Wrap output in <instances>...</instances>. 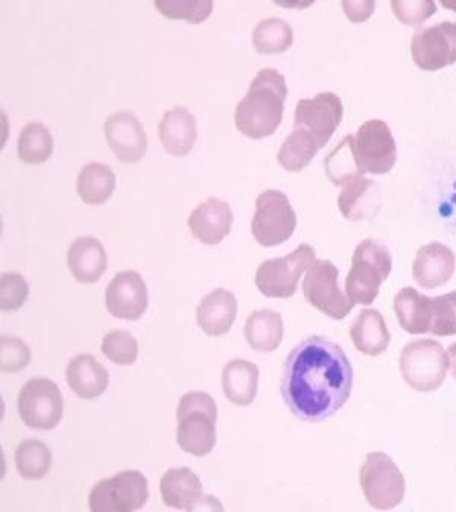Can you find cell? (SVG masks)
Returning a JSON list of instances; mask_svg holds the SVG:
<instances>
[{
	"label": "cell",
	"mask_w": 456,
	"mask_h": 512,
	"mask_svg": "<svg viewBox=\"0 0 456 512\" xmlns=\"http://www.w3.org/2000/svg\"><path fill=\"white\" fill-rule=\"evenodd\" d=\"M352 388L349 358L330 339H304L286 359L282 396L289 411L300 420L320 423L332 417L346 405Z\"/></svg>",
	"instance_id": "6da1fadb"
},
{
	"label": "cell",
	"mask_w": 456,
	"mask_h": 512,
	"mask_svg": "<svg viewBox=\"0 0 456 512\" xmlns=\"http://www.w3.org/2000/svg\"><path fill=\"white\" fill-rule=\"evenodd\" d=\"M288 86L276 69H262L235 111V125L250 139L273 136L282 124Z\"/></svg>",
	"instance_id": "7a4b0ae2"
},
{
	"label": "cell",
	"mask_w": 456,
	"mask_h": 512,
	"mask_svg": "<svg viewBox=\"0 0 456 512\" xmlns=\"http://www.w3.org/2000/svg\"><path fill=\"white\" fill-rule=\"evenodd\" d=\"M177 443L183 452L203 458L216 444L218 408L206 392H187L177 409Z\"/></svg>",
	"instance_id": "3957f363"
},
{
	"label": "cell",
	"mask_w": 456,
	"mask_h": 512,
	"mask_svg": "<svg viewBox=\"0 0 456 512\" xmlns=\"http://www.w3.org/2000/svg\"><path fill=\"white\" fill-rule=\"evenodd\" d=\"M393 269L390 250L382 242L365 239L353 253L352 269L346 280V294L353 304L370 306L379 294L380 285Z\"/></svg>",
	"instance_id": "277c9868"
},
{
	"label": "cell",
	"mask_w": 456,
	"mask_h": 512,
	"mask_svg": "<svg viewBox=\"0 0 456 512\" xmlns=\"http://www.w3.org/2000/svg\"><path fill=\"white\" fill-rule=\"evenodd\" d=\"M449 370V356L440 342L432 339L412 341L403 348L400 371L403 379L418 392L440 388Z\"/></svg>",
	"instance_id": "5b68a950"
},
{
	"label": "cell",
	"mask_w": 456,
	"mask_h": 512,
	"mask_svg": "<svg viewBox=\"0 0 456 512\" xmlns=\"http://www.w3.org/2000/svg\"><path fill=\"white\" fill-rule=\"evenodd\" d=\"M297 228V215L288 196L280 190H265L256 200L251 231L257 244L277 247L289 241Z\"/></svg>",
	"instance_id": "8992f818"
},
{
	"label": "cell",
	"mask_w": 456,
	"mask_h": 512,
	"mask_svg": "<svg viewBox=\"0 0 456 512\" xmlns=\"http://www.w3.org/2000/svg\"><path fill=\"white\" fill-rule=\"evenodd\" d=\"M317 254L308 244L279 259L265 260L256 272V286L268 298H289L297 292L301 275L315 262Z\"/></svg>",
	"instance_id": "52a82bcc"
},
{
	"label": "cell",
	"mask_w": 456,
	"mask_h": 512,
	"mask_svg": "<svg viewBox=\"0 0 456 512\" xmlns=\"http://www.w3.org/2000/svg\"><path fill=\"white\" fill-rule=\"evenodd\" d=\"M353 155L359 174L385 175L396 166L397 145L387 122L371 119L353 137Z\"/></svg>",
	"instance_id": "ba28073f"
},
{
	"label": "cell",
	"mask_w": 456,
	"mask_h": 512,
	"mask_svg": "<svg viewBox=\"0 0 456 512\" xmlns=\"http://www.w3.org/2000/svg\"><path fill=\"white\" fill-rule=\"evenodd\" d=\"M149 499L145 476L136 470L122 471L98 482L89 494L92 512H133L142 509Z\"/></svg>",
	"instance_id": "9c48e42d"
},
{
	"label": "cell",
	"mask_w": 456,
	"mask_h": 512,
	"mask_svg": "<svg viewBox=\"0 0 456 512\" xmlns=\"http://www.w3.org/2000/svg\"><path fill=\"white\" fill-rule=\"evenodd\" d=\"M17 411L26 426L52 430L64 414V400L57 383L46 377H34L20 389Z\"/></svg>",
	"instance_id": "30bf717a"
},
{
	"label": "cell",
	"mask_w": 456,
	"mask_h": 512,
	"mask_svg": "<svg viewBox=\"0 0 456 512\" xmlns=\"http://www.w3.org/2000/svg\"><path fill=\"white\" fill-rule=\"evenodd\" d=\"M362 491L373 508L393 509L405 497L406 484L393 459L385 453H370L361 468Z\"/></svg>",
	"instance_id": "8fae6325"
},
{
	"label": "cell",
	"mask_w": 456,
	"mask_h": 512,
	"mask_svg": "<svg viewBox=\"0 0 456 512\" xmlns=\"http://www.w3.org/2000/svg\"><path fill=\"white\" fill-rule=\"evenodd\" d=\"M339 271L329 260H317L306 271L303 294L306 301L332 320L341 321L355 304L342 294L338 285Z\"/></svg>",
	"instance_id": "7c38bea8"
},
{
	"label": "cell",
	"mask_w": 456,
	"mask_h": 512,
	"mask_svg": "<svg viewBox=\"0 0 456 512\" xmlns=\"http://www.w3.org/2000/svg\"><path fill=\"white\" fill-rule=\"evenodd\" d=\"M412 60L422 70H440L456 63V22H441L415 32Z\"/></svg>",
	"instance_id": "4fadbf2b"
},
{
	"label": "cell",
	"mask_w": 456,
	"mask_h": 512,
	"mask_svg": "<svg viewBox=\"0 0 456 512\" xmlns=\"http://www.w3.org/2000/svg\"><path fill=\"white\" fill-rule=\"evenodd\" d=\"M344 107L335 93L324 92L312 99H301L295 107L294 128L308 131L321 146L327 145L341 124Z\"/></svg>",
	"instance_id": "5bb4252c"
},
{
	"label": "cell",
	"mask_w": 456,
	"mask_h": 512,
	"mask_svg": "<svg viewBox=\"0 0 456 512\" xmlns=\"http://www.w3.org/2000/svg\"><path fill=\"white\" fill-rule=\"evenodd\" d=\"M148 286L136 271H122L114 275L105 291V307L119 320L137 321L148 309Z\"/></svg>",
	"instance_id": "9a60e30c"
},
{
	"label": "cell",
	"mask_w": 456,
	"mask_h": 512,
	"mask_svg": "<svg viewBox=\"0 0 456 512\" xmlns=\"http://www.w3.org/2000/svg\"><path fill=\"white\" fill-rule=\"evenodd\" d=\"M105 139L113 154L122 163H136L143 159L148 149L143 125L130 111H116L104 125Z\"/></svg>",
	"instance_id": "2e32d148"
},
{
	"label": "cell",
	"mask_w": 456,
	"mask_h": 512,
	"mask_svg": "<svg viewBox=\"0 0 456 512\" xmlns=\"http://www.w3.org/2000/svg\"><path fill=\"white\" fill-rule=\"evenodd\" d=\"M233 221L232 207L212 196L190 213L187 225L201 244L218 245L230 234Z\"/></svg>",
	"instance_id": "e0dca14e"
},
{
	"label": "cell",
	"mask_w": 456,
	"mask_h": 512,
	"mask_svg": "<svg viewBox=\"0 0 456 512\" xmlns=\"http://www.w3.org/2000/svg\"><path fill=\"white\" fill-rule=\"evenodd\" d=\"M163 503L180 511H197L212 497L203 496V484L194 471L186 467L171 468L160 479Z\"/></svg>",
	"instance_id": "ac0fdd59"
},
{
	"label": "cell",
	"mask_w": 456,
	"mask_h": 512,
	"mask_svg": "<svg viewBox=\"0 0 456 512\" xmlns=\"http://www.w3.org/2000/svg\"><path fill=\"white\" fill-rule=\"evenodd\" d=\"M456 257L450 248L440 242H432L418 250L412 265L415 282L425 289H437L453 277Z\"/></svg>",
	"instance_id": "d6986e66"
},
{
	"label": "cell",
	"mask_w": 456,
	"mask_h": 512,
	"mask_svg": "<svg viewBox=\"0 0 456 512\" xmlns=\"http://www.w3.org/2000/svg\"><path fill=\"white\" fill-rule=\"evenodd\" d=\"M236 317L238 300L228 289H215L197 307L198 326L209 336H222L230 332Z\"/></svg>",
	"instance_id": "ffe728a7"
},
{
	"label": "cell",
	"mask_w": 456,
	"mask_h": 512,
	"mask_svg": "<svg viewBox=\"0 0 456 512\" xmlns=\"http://www.w3.org/2000/svg\"><path fill=\"white\" fill-rule=\"evenodd\" d=\"M66 380L80 399L93 400L107 391L110 374L92 354H78L67 365Z\"/></svg>",
	"instance_id": "44dd1931"
},
{
	"label": "cell",
	"mask_w": 456,
	"mask_h": 512,
	"mask_svg": "<svg viewBox=\"0 0 456 512\" xmlns=\"http://www.w3.org/2000/svg\"><path fill=\"white\" fill-rule=\"evenodd\" d=\"M160 142L168 154L184 157L197 142V121L187 108L175 107L163 114L159 125Z\"/></svg>",
	"instance_id": "7402d4cb"
},
{
	"label": "cell",
	"mask_w": 456,
	"mask_h": 512,
	"mask_svg": "<svg viewBox=\"0 0 456 512\" xmlns=\"http://www.w3.org/2000/svg\"><path fill=\"white\" fill-rule=\"evenodd\" d=\"M67 265L76 282L96 283L107 271V251L98 239L90 236L76 239L67 253Z\"/></svg>",
	"instance_id": "603a6c76"
},
{
	"label": "cell",
	"mask_w": 456,
	"mask_h": 512,
	"mask_svg": "<svg viewBox=\"0 0 456 512\" xmlns=\"http://www.w3.org/2000/svg\"><path fill=\"white\" fill-rule=\"evenodd\" d=\"M259 368L253 362L235 359L222 370V391L233 405L250 406L259 388Z\"/></svg>",
	"instance_id": "cb8c5ba5"
},
{
	"label": "cell",
	"mask_w": 456,
	"mask_h": 512,
	"mask_svg": "<svg viewBox=\"0 0 456 512\" xmlns=\"http://www.w3.org/2000/svg\"><path fill=\"white\" fill-rule=\"evenodd\" d=\"M394 312L400 327L411 335L431 332L432 298L417 289L403 288L394 298Z\"/></svg>",
	"instance_id": "d4e9b609"
},
{
	"label": "cell",
	"mask_w": 456,
	"mask_h": 512,
	"mask_svg": "<svg viewBox=\"0 0 456 512\" xmlns=\"http://www.w3.org/2000/svg\"><path fill=\"white\" fill-rule=\"evenodd\" d=\"M350 338L356 350L367 356H379L391 342L387 323L376 309H364L359 313L350 329Z\"/></svg>",
	"instance_id": "484cf974"
},
{
	"label": "cell",
	"mask_w": 456,
	"mask_h": 512,
	"mask_svg": "<svg viewBox=\"0 0 456 512\" xmlns=\"http://www.w3.org/2000/svg\"><path fill=\"white\" fill-rule=\"evenodd\" d=\"M339 193L338 207L344 218L350 221H364L371 218V210H376L377 187L373 180H368L364 175L350 178L342 184Z\"/></svg>",
	"instance_id": "4316f807"
},
{
	"label": "cell",
	"mask_w": 456,
	"mask_h": 512,
	"mask_svg": "<svg viewBox=\"0 0 456 512\" xmlns=\"http://www.w3.org/2000/svg\"><path fill=\"white\" fill-rule=\"evenodd\" d=\"M245 339L259 353H273L280 347L285 335L282 315L270 309L256 310L247 318Z\"/></svg>",
	"instance_id": "83f0119b"
},
{
	"label": "cell",
	"mask_w": 456,
	"mask_h": 512,
	"mask_svg": "<svg viewBox=\"0 0 456 512\" xmlns=\"http://www.w3.org/2000/svg\"><path fill=\"white\" fill-rule=\"evenodd\" d=\"M116 190V175L110 166L93 162L81 169L76 178V193L89 206H101Z\"/></svg>",
	"instance_id": "f1b7e54d"
},
{
	"label": "cell",
	"mask_w": 456,
	"mask_h": 512,
	"mask_svg": "<svg viewBox=\"0 0 456 512\" xmlns=\"http://www.w3.org/2000/svg\"><path fill=\"white\" fill-rule=\"evenodd\" d=\"M323 146L308 131L294 128L280 146L277 160L279 165L288 172L303 171L314 160L315 155Z\"/></svg>",
	"instance_id": "f546056e"
},
{
	"label": "cell",
	"mask_w": 456,
	"mask_h": 512,
	"mask_svg": "<svg viewBox=\"0 0 456 512\" xmlns=\"http://www.w3.org/2000/svg\"><path fill=\"white\" fill-rule=\"evenodd\" d=\"M294 43V31L285 20L270 17L257 23L253 31V46L259 54L277 55L288 51Z\"/></svg>",
	"instance_id": "4dcf8cb0"
},
{
	"label": "cell",
	"mask_w": 456,
	"mask_h": 512,
	"mask_svg": "<svg viewBox=\"0 0 456 512\" xmlns=\"http://www.w3.org/2000/svg\"><path fill=\"white\" fill-rule=\"evenodd\" d=\"M52 152H54V139L45 125L32 122L23 128L17 142V155L23 163L40 165L48 162Z\"/></svg>",
	"instance_id": "1f68e13d"
},
{
	"label": "cell",
	"mask_w": 456,
	"mask_h": 512,
	"mask_svg": "<svg viewBox=\"0 0 456 512\" xmlns=\"http://www.w3.org/2000/svg\"><path fill=\"white\" fill-rule=\"evenodd\" d=\"M19 475L26 481H40L52 467V452L46 444L37 440H26L14 453Z\"/></svg>",
	"instance_id": "d6a6232c"
},
{
	"label": "cell",
	"mask_w": 456,
	"mask_h": 512,
	"mask_svg": "<svg viewBox=\"0 0 456 512\" xmlns=\"http://www.w3.org/2000/svg\"><path fill=\"white\" fill-rule=\"evenodd\" d=\"M353 134L344 137L339 145L327 155L326 174L336 186H342L350 178L358 177L359 171L353 155Z\"/></svg>",
	"instance_id": "836d02e7"
},
{
	"label": "cell",
	"mask_w": 456,
	"mask_h": 512,
	"mask_svg": "<svg viewBox=\"0 0 456 512\" xmlns=\"http://www.w3.org/2000/svg\"><path fill=\"white\" fill-rule=\"evenodd\" d=\"M105 358L119 367L133 365L139 356V342L127 330H111L101 342Z\"/></svg>",
	"instance_id": "e575fe53"
},
{
	"label": "cell",
	"mask_w": 456,
	"mask_h": 512,
	"mask_svg": "<svg viewBox=\"0 0 456 512\" xmlns=\"http://www.w3.org/2000/svg\"><path fill=\"white\" fill-rule=\"evenodd\" d=\"M154 7L166 19L186 20L192 25L204 22L209 19L213 11L212 0H204V2H172V0H156Z\"/></svg>",
	"instance_id": "d590c367"
},
{
	"label": "cell",
	"mask_w": 456,
	"mask_h": 512,
	"mask_svg": "<svg viewBox=\"0 0 456 512\" xmlns=\"http://www.w3.org/2000/svg\"><path fill=\"white\" fill-rule=\"evenodd\" d=\"M435 336L456 335V291L432 298L431 332Z\"/></svg>",
	"instance_id": "8d00e7d4"
},
{
	"label": "cell",
	"mask_w": 456,
	"mask_h": 512,
	"mask_svg": "<svg viewBox=\"0 0 456 512\" xmlns=\"http://www.w3.org/2000/svg\"><path fill=\"white\" fill-rule=\"evenodd\" d=\"M29 285L23 275L17 272H7L0 279V309L4 312H14L28 300Z\"/></svg>",
	"instance_id": "74e56055"
},
{
	"label": "cell",
	"mask_w": 456,
	"mask_h": 512,
	"mask_svg": "<svg viewBox=\"0 0 456 512\" xmlns=\"http://www.w3.org/2000/svg\"><path fill=\"white\" fill-rule=\"evenodd\" d=\"M31 362V350L22 339L4 336L0 339V370L4 373H19Z\"/></svg>",
	"instance_id": "f35d334b"
},
{
	"label": "cell",
	"mask_w": 456,
	"mask_h": 512,
	"mask_svg": "<svg viewBox=\"0 0 456 512\" xmlns=\"http://www.w3.org/2000/svg\"><path fill=\"white\" fill-rule=\"evenodd\" d=\"M391 8L400 22L415 28L437 11L434 2H391Z\"/></svg>",
	"instance_id": "ab89813d"
},
{
	"label": "cell",
	"mask_w": 456,
	"mask_h": 512,
	"mask_svg": "<svg viewBox=\"0 0 456 512\" xmlns=\"http://www.w3.org/2000/svg\"><path fill=\"white\" fill-rule=\"evenodd\" d=\"M342 8L352 22H364L373 14L376 5L373 2H342Z\"/></svg>",
	"instance_id": "60d3db41"
},
{
	"label": "cell",
	"mask_w": 456,
	"mask_h": 512,
	"mask_svg": "<svg viewBox=\"0 0 456 512\" xmlns=\"http://www.w3.org/2000/svg\"><path fill=\"white\" fill-rule=\"evenodd\" d=\"M447 356H449V370L450 374L456 379V344H452L447 350Z\"/></svg>",
	"instance_id": "b9f144b4"
}]
</instances>
